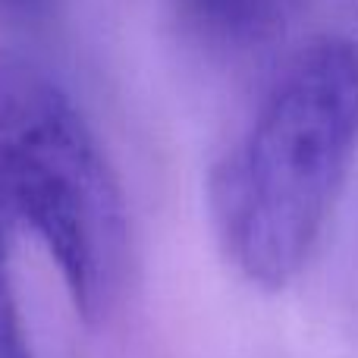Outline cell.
<instances>
[{
  "mask_svg": "<svg viewBox=\"0 0 358 358\" xmlns=\"http://www.w3.org/2000/svg\"><path fill=\"white\" fill-rule=\"evenodd\" d=\"M358 155V48L324 29L305 41L255 107L210 179L229 261L283 289L321 242Z\"/></svg>",
  "mask_w": 358,
  "mask_h": 358,
  "instance_id": "cell-1",
  "label": "cell"
},
{
  "mask_svg": "<svg viewBox=\"0 0 358 358\" xmlns=\"http://www.w3.org/2000/svg\"><path fill=\"white\" fill-rule=\"evenodd\" d=\"M0 214L41 242L85 321L117 308L129 271L120 179L60 82L10 50H0Z\"/></svg>",
  "mask_w": 358,
  "mask_h": 358,
  "instance_id": "cell-2",
  "label": "cell"
},
{
  "mask_svg": "<svg viewBox=\"0 0 358 358\" xmlns=\"http://www.w3.org/2000/svg\"><path fill=\"white\" fill-rule=\"evenodd\" d=\"M208 31L229 41H252L280 22L286 0H185Z\"/></svg>",
  "mask_w": 358,
  "mask_h": 358,
  "instance_id": "cell-3",
  "label": "cell"
},
{
  "mask_svg": "<svg viewBox=\"0 0 358 358\" xmlns=\"http://www.w3.org/2000/svg\"><path fill=\"white\" fill-rule=\"evenodd\" d=\"M6 229H10V223L0 214V358H31L25 327H22V315H19L16 289H13Z\"/></svg>",
  "mask_w": 358,
  "mask_h": 358,
  "instance_id": "cell-4",
  "label": "cell"
},
{
  "mask_svg": "<svg viewBox=\"0 0 358 358\" xmlns=\"http://www.w3.org/2000/svg\"><path fill=\"white\" fill-rule=\"evenodd\" d=\"M327 31L349 38L358 48V0H321Z\"/></svg>",
  "mask_w": 358,
  "mask_h": 358,
  "instance_id": "cell-5",
  "label": "cell"
},
{
  "mask_svg": "<svg viewBox=\"0 0 358 358\" xmlns=\"http://www.w3.org/2000/svg\"><path fill=\"white\" fill-rule=\"evenodd\" d=\"M3 3L10 6L13 13H22V16H31V13L44 10V3H48V0H3Z\"/></svg>",
  "mask_w": 358,
  "mask_h": 358,
  "instance_id": "cell-6",
  "label": "cell"
}]
</instances>
